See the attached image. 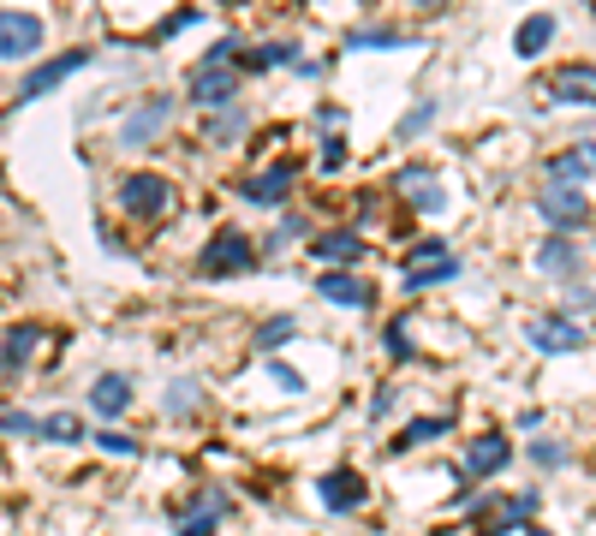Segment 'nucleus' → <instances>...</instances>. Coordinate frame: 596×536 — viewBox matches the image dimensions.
<instances>
[{
  "label": "nucleus",
  "mask_w": 596,
  "mask_h": 536,
  "mask_svg": "<svg viewBox=\"0 0 596 536\" xmlns=\"http://www.w3.org/2000/svg\"><path fill=\"white\" fill-rule=\"evenodd\" d=\"M269 376H275V388H287V393H304V376H299L293 364H281V357H275V364H269Z\"/></svg>",
  "instance_id": "35"
},
{
  "label": "nucleus",
  "mask_w": 596,
  "mask_h": 536,
  "mask_svg": "<svg viewBox=\"0 0 596 536\" xmlns=\"http://www.w3.org/2000/svg\"><path fill=\"white\" fill-rule=\"evenodd\" d=\"M531 465H567V441H531Z\"/></svg>",
  "instance_id": "33"
},
{
  "label": "nucleus",
  "mask_w": 596,
  "mask_h": 536,
  "mask_svg": "<svg viewBox=\"0 0 596 536\" xmlns=\"http://www.w3.org/2000/svg\"><path fill=\"white\" fill-rule=\"evenodd\" d=\"M90 66V48H72V54H60V60H42V66H31L24 72V84H19V101H36V96H48L54 84H66L72 72H84Z\"/></svg>",
  "instance_id": "8"
},
{
  "label": "nucleus",
  "mask_w": 596,
  "mask_h": 536,
  "mask_svg": "<svg viewBox=\"0 0 596 536\" xmlns=\"http://www.w3.org/2000/svg\"><path fill=\"white\" fill-rule=\"evenodd\" d=\"M441 257H448V239H417V245H412V263H417V268H424V263H441Z\"/></svg>",
  "instance_id": "34"
},
{
  "label": "nucleus",
  "mask_w": 596,
  "mask_h": 536,
  "mask_svg": "<svg viewBox=\"0 0 596 536\" xmlns=\"http://www.w3.org/2000/svg\"><path fill=\"white\" fill-rule=\"evenodd\" d=\"M316 257H323V263H335V268H346V263H358L364 257V239L358 233H352V227H340V233H316Z\"/></svg>",
  "instance_id": "17"
},
{
  "label": "nucleus",
  "mask_w": 596,
  "mask_h": 536,
  "mask_svg": "<svg viewBox=\"0 0 596 536\" xmlns=\"http://www.w3.org/2000/svg\"><path fill=\"white\" fill-rule=\"evenodd\" d=\"M192 101L197 108H233L239 101V66L233 60H203V66H192Z\"/></svg>",
  "instance_id": "3"
},
{
  "label": "nucleus",
  "mask_w": 596,
  "mask_h": 536,
  "mask_svg": "<svg viewBox=\"0 0 596 536\" xmlns=\"http://www.w3.org/2000/svg\"><path fill=\"white\" fill-rule=\"evenodd\" d=\"M36 346H42V328H36V322H19V328L7 334V346H0V376H19V369L31 364Z\"/></svg>",
  "instance_id": "14"
},
{
  "label": "nucleus",
  "mask_w": 596,
  "mask_h": 536,
  "mask_svg": "<svg viewBox=\"0 0 596 536\" xmlns=\"http://www.w3.org/2000/svg\"><path fill=\"white\" fill-rule=\"evenodd\" d=\"M424 125H436V101H417V108L400 120V137H417Z\"/></svg>",
  "instance_id": "31"
},
{
  "label": "nucleus",
  "mask_w": 596,
  "mask_h": 536,
  "mask_svg": "<svg viewBox=\"0 0 596 536\" xmlns=\"http://www.w3.org/2000/svg\"><path fill=\"white\" fill-rule=\"evenodd\" d=\"M197 400H203V393H197V381H173V388H168V412H173V417L197 412Z\"/></svg>",
  "instance_id": "29"
},
{
  "label": "nucleus",
  "mask_w": 596,
  "mask_h": 536,
  "mask_svg": "<svg viewBox=\"0 0 596 536\" xmlns=\"http://www.w3.org/2000/svg\"><path fill=\"white\" fill-rule=\"evenodd\" d=\"M340 168H346V144L328 137V144H323V173H340Z\"/></svg>",
  "instance_id": "37"
},
{
  "label": "nucleus",
  "mask_w": 596,
  "mask_h": 536,
  "mask_svg": "<svg viewBox=\"0 0 596 536\" xmlns=\"http://www.w3.org/2000/svg\"><path fill=\"white\" fill-rule=\"evenodd\" d=\"M316 292H323V299H328V304H346V310H364V304H370V299H376V292H370V287H364V280H358V275H346V268H328V275H323V280H316Z\"/></svg>",
  "instance_id": "11"
},
{
  "label": "nucleus",
  "mask_w": 596,
  "mask_h": 536,
  "mask_svg": "<svg viewBox=\"0 0 596 536\" xmlns=\"http://www.w3.org/2000/svg\"><path fill=\"white\" fill-rule=\"evenodd\" d=\"M531 513H537V489L507 495V501H484L472 513V525H477V536H507V531H525Z\"/></svg>",
  "instance_id": "5"
},
{
  "label": "nucleus",
  "mask_w": 596,
  "mask_h": 536,
  "mask_svg": "<svg viewBox=\"0 0 596 536\" xmlns=\"http://www.w3.org/2000/svg\"><path fill=\"white\" fill-rule=\"evenodd\" d=\"M549 96L561 101V108H591V66H567V72H555Z\"/></svg>",
  "instance_id": "18"
},
{
  "label": "nucleus",
  "mask_w": 596,
  "mask_h": 536,
  "mask_svg": "<svg viewBox=\"0 0 596 536\" xmlns=\"http://www.w3.org/2000/svg\"><path fill=\"white\" fill-rule=\"evenodd\" d=\"M42 429V417H31V412H0V436H36Z\"/></svg>",
  "instance_id": "30"
},
{
  "label": "nucleus",
  "mask_w": 596,
  "mask_h": 536,
  "mask_svg": "<svg viewBox=\"0 0 596 536\" xmlns=\"http://www.w3.org/2000/svg\"><path fill=\"white\" fill-rule=\"evenodd\" d=\"M293 179H299L293 161H275V168H263L257 179H245V191H239V197L257 203V209H275V203L293 197Z\"/></svg>",
  "instance_id": "9"
},
{
  "label": "nucleus",
  "mask_w": 596,
  "mask_h": 536,
  "mask_svg": "<svg viewBox=\"0 0 596 536\" xmlns=\"http://www.w3.org/2000/svg\"><path fill=\"white\" fill-rule=\"evenodd\" d=\"M96 447H108L113 459H137V453H144V441H132L125 429H101V436H96Z\"/></svg>",
  "instance_id": "28"
},
{
  "label": "nucleus",
  "mask_w": 596,
  "mask_h": 536,
  "mask_svg": "<svg viewBox=\"0 0 596 536\" xmlns=\"http://www.w3.org/2000/svg\"><path fill=\"white\" fill-rule=\"evenodd\" d=\"M453 275H460V263H453V257L424 263V268H412V275H405V292H429V287H441V280H453Z\"/></svg>",
  "instance_id": "22"
},
{
  "label": "nucleus",
  "mask_w": 596,
  "mask_h": 536,
  "mask_svg": "<svg viewBox=\"0 0 596 536\" xmlns=\"http://www.w3.org/2000/svg\"><path fill=\"white\" fill-rule=\"evenodd\" d=\"M555 31H561V24H555V12H537V19H525V24H519L513 48H519V54H543V48L555 42Z\"/></svg>",
  "instance_id": "21"
},
{
  "label": "nucleus",
  "mask_w": 596,
  "mask_h": 536,
  "mask_svg": "<svg viewBox=\"0 0 596 536\" xmlns=\"http://www.w3.org/2000/svg\"><path fill=\"white\" fill-rule=\"evenodd\" d=\"M537 268H543V275H567V280H573V268H579V245H573V239H561V233L543 239Z\"/></svg>",
  "instance_id": "20"
},
{
  "label": "nucleus",
  "mask_w": 596,
  "mask_h": 536,
  "mask_svg": "<svg viewBox=\"0 0 596 536\" xmlns=\"http://www.w3.org/2000/svg\"><path fill=\"white\" fill-rule=\"evenodd\" d=\"M239 132H245V108H227L221 120L209 125V137H215V144H227V137H239Z\"/></svg>",
  "instance_id": "32"
},
{
  "label": "nucleus",
  "mask_w": 596,
  "mask_h": 536,
  "mask_svg": "<svg viewBox=\"0 0 596 536\" xmlns=\"http://www.w3.org/2000/svg\"><path fill=\"white\" fill-rule=\"evenodd\" d=\"M48 24L42 12H24V7H0V60H31L42 48Z\"/></svg>",
  "instance_id": "1"
},
{
  "label": "nucleus",
  "mask_w": 596,
  "mask_h": 536,
  "mask_svg": "<svg viewBox=\"0 0 596 536\" xmlns=\"http://www.w3.org/2000/svg\"><path fill=\"white\" fill-rule=\"evenodd\" d=\"M251 263H257V245H251L245 233H215L209 245H203V257H197V275L221 280V275H245Z\"/></svg>",
  "instance_id": "2"
},
{
  "label": "nucleus",
  "mask_w": 596,
  "mask_h": 536,
  "mask_svg": "<svg viewBox=\"0 0 596 536\" xmlns=\"http://www.w3.org/2000/svg\"><path fill=\"white\" fill-rule=\"evenodd\" d=\"M525 536H555V531H537V525H525Z\"/></svg>",
  "instance_id": "41"
},
{
  "label": "nucleus",
  "mask_w": 596,
  "mask_h": 536,
  "mask_svg": "<svg viewBox=\"0 0 596 536\" xmlns=\"http://www.w3.org/2000/svg\"><path fill=\"white\" fill-rule=\"evenodd\" d=\"M525 340L537 352H585V322H573V316H531Z\"/></svg>",
  "instance_id": "7"
},
{
  "label": "nucleus",
  "mask_w": 596,
  "mask_h": 536,
  "mask_svg": "<svg viewBox=\"0 0 596 536\" xmlns=\"http://www.w3.org/2000/svg\"><path fill=\"white\" fill-rule=\"evenodd\" d=\"M537 215H543V221H549L561 239H573L579 227L591 221V203H585V191H561V185H549V191L537 197Z\"/></svg>",
  "instance_id": "6"
},
{
  "label": "nucleus",
  "mask_w": 596,
  "mask_h": 536,
  "mask_svg": "<svg viewBox=\"0 0 596 536\" xmlns=\"http://www.w3.org/2000/svg\"><path fill=\"white\" fill-rule=\"evenodd\" d=\"M293 60H299V48H287V42H263L257 54H251V66L269 72V66H293Z\"/></svg>",
  "instance_id": "27"
},
{
  "label": "nucleus",
  "mask_w": 596,
  "mask_h": 536,
  "mask_svg": "<svg viewBox=\"0 0 596 536\" xmlns=\"http://www.w3.org/2000/svg\"><path fill=\"white\" fill-rule=\"evenodd\" d=\"M507 459H513V441L507 436H477L465 447V471H472V477H496Z\"/></svg>",
  "instance_id": "13"
},
{
  "label": "nucleus",
  "mask_w": 596,
  "mask_h": 536,
  "mask_svg": "<svg viewBox=\"0 0 596 536\" xmlns=\"http://www.w3.org/2000/svg\"><path fill=\"white\" fill-rule=\"evenodd\" d=\"M299 233H304V221H299V215H287V221L275 227V239H269V245H287V239H299Z\"/></svg>",
  "instance_id": "39"
},
{
  "label": "nucleus",
  "mask_w": 596,
  "mask_h": 536,
  "mask_svg": "<svg viewBox=\"0 0 596 536\" xmlns=\"http://www.w3.org/2000/svg\"><path fill=\"white\" fill-rule=\"evenodd\" d=\"M168 203H173V185H168L161 173H132V179H120V209L137 215V221H156V215H168Z\"/></svg>",
  "instance_id": "4"
},
{
  "label": "nucleus",
  "mask_w": 596,
  "mask_h": 536,
  "mask_svg": "<svg viewBox=\"0 0 596 536\" xmlns=\"http://www.w3.org/2000/svg\"><path fill=\"white\" fill-rule=\"evenodd\" d=\"M412 36L405 31H388V24H370V31H352L346 36V48H405Z\"/></svg>",
  "instance_id": "24"
},
{
  "label": "nucleus",
  "mask_w": 596,
  "mask_h": 536,
  "mask_svg": "<svg viewBox=\"0 0 596 536\" xmlns=\"http://www.w3.org/2000/svg\"><path fill=\"white\" fill-rule=\"evenodd\" d=\"M90 405H96V417H120V412H132V381L125 376H96V388H90Z\"/></svg>",
  "instance_id": "15"
},
{
  "label": "nucleus",
  "mask_w": 596,
  "mask_h": 536,
  "mask_svg": "<svg viewBox=\"0 0 596 536\" xmlns=\"http://www.w3.org/2000/svg\"><path fill=\"white\" fill-rule=\"evenodd\" d=\"M400 191H412V203H417V209H429V215L448 209V191H441L424 168H405V173H400Z\"/></svg>",
  "instance_id": "19"
},
{
  "label": "nucleus",
  "mask_w": 596,
  "mask_h": 536,
  "mask_svg": "<svg viewBox=\"0 0 596 536\" xmlns=\"http://www.w3.org/2000/svg\"><path fill=\"white\" fill-rule=\"evenodd\" d=\"M388 352H394V364H412V340H405V322L388 328Z\"/></svg>",
  "instance_id": "36"
},
{
  "label": "nucleus",
  "mask_w": 596,
  "mask_h": 536,
  "mask_svg": "<svg viewBox=\"0 0 596 536\" xmlns=\"http://www.w3.org/2000/svg\"><path fill=\"white\" fill-rule=\"evenodd\" d=\"M42 441H60V447H72V441H84V417H72V412H54V417H42V429H36Z\"/></svg>",
  "instance_id": "23"
},
{
  "label": "nucleus",
  "mask_w": 596,
  "mask_h": 536,
  "mask_svg": "<svg viewBox=\"0 0 596 536\" xmlns=\"http://www.w3.org/2000/svg\"><path fill=\"white\" fill-rule=\"evenodd\" d=\"M293 334H299V322H293V316H269V322L257 328V352H281Z\"/></svg>",
  "instance_id": "25"
},
{
  "label": "nucleus",
  "mask_w": 596,
  "mask_h": 536,
  "mask_svg": "<svg viewBox=\"0 0 596 536\" xmlns=\"http://www.w3.org/2000/svg\"><path fill=\"white\" fill-rule=\"evenodd\" d=\"M388 412H394V388H376L370 393V417H388Z\"/></svg>",
  "instance_id": "40"
},
{
  "label": "nucleus",
  "mask_w": 596,
  "mask_h": 536,
  "mask_svg": "<svg viewBox=\"0 0 596 536\" xmlns=\"http://www.w3.org/2000/svg\"><path fill=\"white\" fill-rule=\"evenodd\" d=\"M573 310H579V316L591 310V280H579V287H567V316H573Z\"/></svg>",
  "instance_id": "38"
},
{
  "label": "nucleus",
  "mask_w": 596,
  "mask_h": 536,
  "mask_svg": "<svg viewBox=\"0 0 596 536\" xmlns=\"http://www.w3.org/2000/svg\"><path fill=\"white\" fill-rule=\"evenodd\" d=\"M364 495H370V489H364L358 471H335V477H323V507H328V513H358Z\"/></svg>",
  "instance_id": "12"
},
{
  "label": "nucleus",
  "mask_w": 596,
  "mask_h": 536,
  "mask_svg": "<svg viewBox=\"0 0 596 536\" xmlns=\"http://www.w3.org/2000/svg\"><path fill=\"white\" fill-rule=\"evenodd\" d=\"M436 436H448V417H417V424H405V436L394 447H424V441H436Z\"/></svg>",
  "instance_id": "26"
},
{
  "label": "nucleus",
  "mask_w": 596,
  "mask_h": 536,
  "mask_svg": "<svg viewBox=\"0 0 596 536\" xmlns=\"http://www.w3.org/2000/svg\"><path fill=\"white\" fill-rule=\"evenodd\" d=\"M173 120V101H144V108H132L125 113V125H120V144L125 149H137V144H149V137H161V125Z\"/></svg>",
  "instance_id": "10"
},
{
  "label": "nucleus",
  "mask_w": 596,
  "mask_h": 536,
  "mask_svg": "<svg viewBox=\"0 0 596 536\" xmlns=\"http://www.w3.org/2000/svg\"><path fill=\"white\" fill-rule=\"evenodd\" d=\"M549 179H555L561 191H585V185H591V137L573 149V156H555V161H549Z\"/></svg>",
  "instance_id": "16"
}]
</instances>
